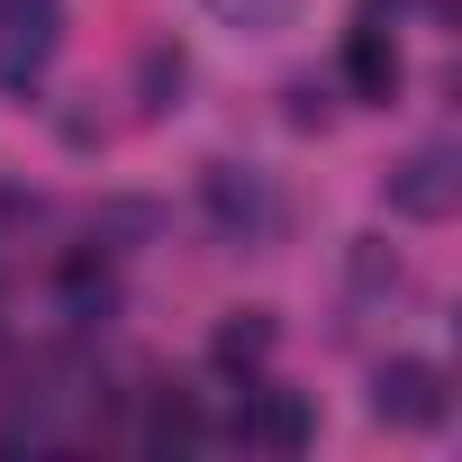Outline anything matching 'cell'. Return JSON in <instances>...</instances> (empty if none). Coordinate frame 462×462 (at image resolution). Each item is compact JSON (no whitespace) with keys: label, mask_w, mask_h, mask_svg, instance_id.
I'll use <instances>...</instances> for the list:
<instances>
[{"label":"cell","mask_w":462,"mask_h":462,"mask_svg":"<svg viewBox=\"0 0 462 462\" xmlns=\"http://www.w3.org/2000/svg\"><path fill=\"white\" fill-rule=\"evenodd\" d=\"M300 426H309V417H300L291 399H273V408H263V444H300Z\"/></svg>","instance_id":"cell-2"},{"label":"cell","mask_w":462,"mask_h":462,"mask_svg":"<svg viewBox=\"0 0 462 462\" xmlns=\"http://www.w3.org/2000/svg\"><path fill=\"white\" fill-rule=\"evenodd\" d=\"M381 408H390V417H408V426H435V417H444V390H435V372H426V363H399V372L381 381Z\"/></svg>","instance_id":"cell-1"}]
</instances>
